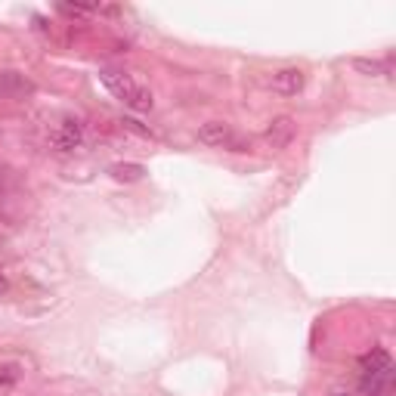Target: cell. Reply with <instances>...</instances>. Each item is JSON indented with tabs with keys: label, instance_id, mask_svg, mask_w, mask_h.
<instances>
[{
	"label": "cell",
	"instance_id": "1",
	"mask_svg": "<svg viewBox=\"0 0 396 396\" xmlns=\"http://www.w3.org/2000/svg\"><path fill=\"white\" fill-rule=\"evenodd\" d=\"M100 80L106 84V90L115 96V100H121L127 109L133 112H152V106H155V100H152V93L145 90V87H140L131 75H124V71L118 68H102L100 71Z\"/></svg>",
	"mask_w": 396,
	"mask_h": 396
},
{
	"label": "cell",
	"instance_id": "2",
	"mask_svg": "<svg viewBox=\"0 0 396 396\" xmlns=\"http://www.w3.org/2000/svg\"><path fill=\"white\" fill-rule=\"evenodd\" d=\"M198 140L205 145H214V149H229V152H248V143L241 136L232 133L229 124L223 121H208V124L198 127Z\"/></svg>",
	"mask_w": 396,
	"mask_h": 396
},
{
	"label": "cell",
	"instance_id": "3",
	"mask_svg": "<svg viewBox=\"0 0 396 396\" xmlns=\"http://www.w3.org/2000/svg\"><path fill=\"white\" fill-rule=\"evenodd\" d=\"M80 140H84V124L78 118H62L56 124V131L50 133V145L56 152H75Z\"/></svg>",
	"mask_w": 396,
	"mask_h": 396
},
{
	"label": "cell",
	"instance_id": "4",
	"mask_svg": "<svg viewBox=\"0 0 396 396\" xmlns=\"http://www.w3.org/2000/svg\"><path fill=\"white\" fill-rule=\"evenodd\" d=\"M306 84V75L301 68H279L276 75L270 78V87L276 90L279 96H297Z\"/></svg>",
	"mask_w": 396,
	"mask_h": 396
},
{
	"label": "cell",
	"instance_id": "5",
	"mask_svg": "<svg viewBox=\"0 0 396 396\" xmlns=\"http://www.w3.org/2000/svg\"><path fill=\"white\" fill-rule=\"evenodd\" d=\"M263 140H266V145H270V149H285V145L294 140V121H291L288 115H279L270 127H266Z\"/></svg>",
	"mask_w": 396,
	"mask_h": 396
},
{
	"label": "cell",
	"instance_id": "6",
	"mask_svg": "<svg viewBox=\"0 0 396 396\" xmlns=\"http://www.w3.org/2000/svg\"><path fill=\"white\" fill-rule=\"evenodd\" d=\"M359 371H362V375H381V371H393L390 353L381 350V347H375V350L366 353V356L359 359Z\"/></svg>",
	"mask_w": 396,
	"mask_h": 396
},
{
	"label": "cell",
	"instance_id": "7",
	"mask_svg": "<svg viewBox=\"0 0 396 396\" xmlns=\"http://www.w3.org/2000/svg\"><path fill=\"white\" fill-rule=\"evenodd\" d=\"M353 68L368 78H390V62L381 59H353Z\"/></svg>",
	"mask_w": 396,
	"mask_h": 396
},
{
	"label": "cell",
	"instance_id": "8",
	"mask_svg": "<svg viewBox=\"0 0 396 396\" xmlns=\"http://www.w3.org/2000/svg\"><path fill=\"white\" fill-rule=\"evenodd\" d=\"M143 174H145L143 164H115L112 167V176H115V180H124V183L143 180Z\"/></svg>",
	"mask_w": 396,
	"mask_h": 396
},
{
	"label": "cell",
	"instance_id": "9",
	"mask_svg": "<svg viewBox=\"0 0 396 396\" xmlns=\"http://www.w3.org/2000/svg\"><path fill=\"white\" fill-rule=\"evenodd\" d=\"M121 124H124V127H131V131H133V133H140V136H149V140L155 136V133L149 131V127H140V121H133V118H124Z\"/></svg>",
	"mask_w": 396,
	"mask_h": 396
},
{
	"label": "cell",
	"instance_id": "10",
	"mask_svg": "<svg viewBox=\"0 0 396 396\" xmlns=\"http://www.w3.org/2000/svg\"><path fill=\"white\" fill-rule=\"evenodd\" d=\"M16 378H19V371H16V366H0V384H13Z\"/></svg>",
	"mask_w": 396,
	"mask_h": 396
},
{
	"label": "cell",
	"instance_id": "11",
	"mask_svg": "<svg viewBox=\"0 0 396 396\" xmlns=\"http://www.w3.org/2000/svg\"><path fill=\"white\" fill-rule=\"evenodd\" d=\"M331 396H347V393H331Z\"/></svg>",
	"mask_w": 396,
	"mask_h": 396
}]
</instances>
